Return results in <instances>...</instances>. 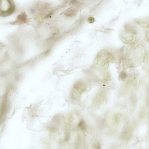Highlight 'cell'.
<instances>
[{
    "mask_svg": "<svg viewBox=\"0 0 149 149\" xmlns=\"http://www.w3.org/2000/svg\"><path fill=\"white\" fill-rule=\"evenodd\" d=\"M1 16H8L14 13L15 6L13 0H1Z\"/></svg>",
    "mask_w": 149,
    "mask_h": 149,
    "instance_id": "cell-2",
    "label": "cell"
},
{
    "mask_svg": "<svg viewBox=\"0 0 149 149\" xmlns=\"http://www.w3.org/2000/svg\"><path fill=\"white\" fill-rule=\"evenodd\" d=\"M145 39L146 41L149 42V31L146 32L145 35Z\"/></svg>",
    "mask_w": 149,
    "mask_h": 149,
    "instance_id": "cell-9",
    "label": "cell"
},
{
    "mask_svg": "<svg viewBox=\"0 0 149 149\" xmlns=\"http://www.w3.org/2000/svg\"><path fill=\"white\" fill-rule=\"evenodd\" d=\"M86 87L82 82H78L73 86L72 96L74 99H78L80 98L82 94L85 91Z\"/></svg>",
    "mask_w": 149,
    "mask_h": 149,
    "instance_id": "cell-3",
    "label": "cell"
},
{
    "mask_svg": "<svg viewBox=\"0 0 149 149\" xmlns=\"http://www.w3.org/2000/svg\"><path fill=\"white\" fill-rule=\"evenodd\" d=\"M125 57V62L129 67H134L144 61L146 52L144 45L137 43L130 45Z\"/></svg>",
    "mask_w": 149,
    "mask_h": 149,
    "instance_id": "cell-1",
    "label": "cell"
},
{
    "mask_svg": "<svg viewBox=\"0 0 149 149\" xmlns=\"http://www.w3.org/2000/svg\"><path fill=\"white\" fill-rule=\"evenodd\" d=\"M27 20V16L26 14L24 13L19 15L17 18V20L14 23V24H21L23 23L26 22Z\"/></svg>",
    "mask_w": 149,
    "mask_h": 149,
    "instance_id": "cell-4",
    "label": "cell"
},
{
    "mask_svg": "<svg viewBox=\"0 0 149 149\" xmlns=\"http://www.w3.org/2000/svg\"><path fill=\"white\" fill-rule=\"evenodd\" d=\"M78 127L82 131H85L87 129V126L84 121L81 120L78 123Z\"/></svg>",
    "mask_w": 149,
    "mask_h": 149,
    "instance_id": "cell-6",
    "label": "cell"
},
{
    "mask_svg": "<svg viewBox=\"0 0 149 149\" xmlns=\"http://www.w3.org/2000/svg\"><path fill=\"white\" fill-rule=\"evenodd\" d=\"M88 21L90 23H92L95 21V19L94 17L92 16H90L88 19Z\"/></svg>",
    "mask_w": 149,
    "mask_h": 149,
    "instance_id": "cell-8",
    "label": "cell"
},
{
    "mask_svg": "<svg viewBox=\"0 0 149 149\" xmlns=\"http://www.w3.org/2000/svg\"><path fill=\"white\" fill-rule=\"evenodd\" d=\"M78 13L77 9L74 8H71L68 9L64 13L65 16L69 17H73L76 16Z\"/></svg>",
    "mask_w": 149,
    "mask_h": 149,
    "instance_id": "cell-5",
    "label": "cell"
},
{
    "mask_svg": "<svg viewBox=\"0 0 149 149\" xmlns=\"http://www.w3.org/2000/svg\"><path fill=\"white\" fill-rule=\"evenodd\" d=\"M128 77V74L125 71H122L120 72L119 74V78L121 80H125Z\"/></svg>",
    "mask_w": 149,
    "mask_h": 149,
    "instance_id": "cell-7",
    "label": "cell"
}]
</instances>
